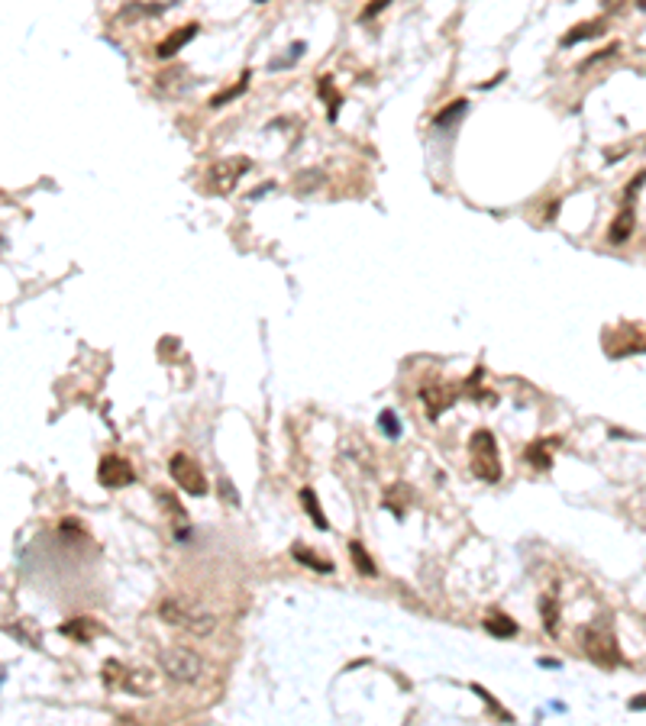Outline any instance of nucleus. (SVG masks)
<instances>
[{"label":"nucleus","mask_w":646,"mask_h":726,"mask_svg":"<svg viewBox=\"0 0 646 726\" xmlns=\"http://www.w3.org/2000/svg\"><path fill=\"white\" fill-rule=\"evenodd\" d=\"M484 629H488L494 639H511V636H517V623H514L507 614H492L488 620H484Z\"/></svg>","instance_id":"16"},{"label":"nucleus","mask_w":646,"mask_h":726,"mask_svg":"<svg viewBox=\"0 0 646 726\" xmlns=\"http://www.w3.org/2000/svg\"><path fill=\"white\" fill-rule=\"evenodd\" d=\"M249 168H253V161L249 159H223V161H217V165L207 171V181H211V191H217V194H230L233 188H236V181L243 175H246Z\"/></svg>","instance_id":"6"},{"label":"nucleus","mask_w":646,"mask_h":726,"mask_svg":"<svg viewBox=\"0 0 646 726\" xmlns=\"http://www.w3.org/2000/svg\"><path fill=\"white\" fill-rule=\"evenodd\" d=\"M197 33H201V26H197V23H184L181 29L169 33L165 39L159 42V46H155V55H159V58H171V55H178V52H181L184 46H188V42L194 39Z\"/></svg>","instance_id":"9"},{"label":"nucleus","mask_w":646,"mask_h":726,"mask_svg":"<svg viewBox=\"0 0 646 726\" xmlns=\"http://www.w3.org/2000/svg\"><path fill=\"white\" fill-rule=\"evenodd\" d=\"M637 7H640V10H646V0H637Z\"/></svg>","instance_id":"33"},{"label":"nucleus","mask_w":646,"mask_h":726,"mask_svg":"<svg viewBox=\"0 0 646 726\" xmlns=\"http://www.w3.org/2000/svg\"><path fill=\"white\" fill-rule=\"evenodd\" d=\"M633 226H637V213H633V207L627 203L618 217L611 220V226H608V242H614V245L627 242V239H630V233H633Z\"/></svg>","instance_id":"10"},{"label":"nucleus","mask_w":646,"mask_h":726,"mask_svg":"<svg viewBox=\"0 0 646 726\" xmlns=\"http://www.w3.org/2000/svg\"><path fill=\"white\" fill-rule=\"evenodd\" d=\"M58 633L68 636V639H75V643H91V636H97L100 629H97V623L88 620V616H75V620L62 623V626H58Z\"/></svg>","instance_id":"11"},{"label":"nucleus","mask_w":646,"mask_h":726,"mask_svg":"<svg viewBox=\"0 0 646 726\" xmlns=\"http://www.w3.org/2000/svg\"><path fill=\"white\" fill-rule=\"evenodd\" d=\"M540 665H543V668H559V662H556V658H540Z\"/></svg>","instance_id":"32"},{"label":"nucleus","mask_w":646,"mask_h":726,"mask_svg":"<svg viewBox=\"0 0 646 726\" xmlns=\"http://www.w3.org/2000/svg\"><path fill=\"white\" fill-rule=\"evenodd\" d=\"M378 423H381V429H385V433H388V439H398V436H401V423H398V417H394L391 410H385V413H381V420H378Z\"/></svg>","instance_id":"25"},{"label":"nucleus","mask_w":646,"mask_h":726,"mask_svg":"<svg viewBox=\"0 0 646 726\" xmlns=\"http://www.w3.org/2000/svg\"><path fill=\"white\" fill-rule=\"evenodd\" d=\"M549 446H559V439H540V442H534V446H527V461H534L536 468H549L553 465V459H549V452H546Z\"/></svg>","instance_id":"19"},{"label":"nucleus","mask_w":646,"mask_h":726,"mask_svg":"<svg viewBox=\"0 0 646 726\" xmlns=\"http://www.w3.org/2000/svg\"><path fill=\"white\" fill-rule=\"evenodd\" d=\"M249 78H253V71L246 68V71H243V75H239V81L233 84V87H226V91L213 94V97L207 100V107H213V110H217V107H223V104H230V100H236L239 94H243V91H246V87H249Z\"/></svg>","instance_id":"17"},{"label":"nucleus","mask_w":646,"mask_h":726,"mask_svg":"<svg viewBox=\"0 0 646 726\" xmlns=\"http://www.w3.org/2000/svg\"><path fill=\"white\" fill-rule=\"evenodd\" d=\"M465 107H469V104H465L462 97H459V100H452V104L446 107V110H443V113H436V117H433V123H436V126H446V123H452V119H459V117H462V113H465Z\"/></svg>","instance_id":"22"},{"label":"nucleus","mask_w":646,"mask_h":726,"mask_svg":"<svg viewBox=\"0 0 646 726\" xmlns=\"http://www.w3.org/2000/svg\"><path fill=\"white\" fill-rule=\"evenodd\" d=\"M643 181H646V168H643V171H640L637 178H633V184H630V188H627V197H633V194H637V191L643 188Z\"/></svg>","instance_id":"28"},{"label":"nucleus","mask_w":646,"mask_h":726,"mask_svg":"<svg viewBox=\"0 0 646 726\" xmlns=\"http://www.w3.org/2000/svg\"><path fill=\"white\" fill-rule=\"evenodd\" d=\"M604 29H608V23H604V20H588V23H578V26H572L569 33L562 36V46H566V49H572V46H578V42H585V39H595V36H601Z\"/></svg>","instance_id":"12"},{"label":"nucleus","mask_w":646,"mask_h":726,"mask_svg":"<svg viewBox=\"0 0 646 726\" xmlns=\"http://www.w3.org/2000/svg\"><path fill=\"white\" fill-rule=\"evenodd\" d=\"M113 678H117V681L123 678V665L110 658V662H104V685H107V688H113Z\"/></svg>","instance_id":"26"},{"label":"nucleus","mask_w":646,"mask_h":726,"mask_svg":"<svg viewBox=\"0 0 646 726\" xmlns=\"http://www.w3.org/2000/svg\"><path fill=\"white\" fill-rule=\"evenodd\" d=\"M472 691H475V694H478V698H482V700H484V704L492 707V710H494V713H498V717H501V720H514V717H511V713H507V710H504V707H501V704H498V700H494V698H492V694L484 691V688H482V685H472Z\"/></svg>","instance_id":"24"},{"label":"nucleus","mask_w":646,"mask_h":726,"mask_svg":"<svg viewBox=\"0 0 646 726\" xmlns=\"http://www.w3.org/2000/svg\"><path fill=\"white\" fill-rule=\"evenodd\" d=\"M540 614H543V629H546V636L559 633V604H556L549 594L540 597Z\"/></svg>","instance_id":"18"},{"label":"nucleus","mask_w":646,"mask_h":726,"mask_svg":"<svg viewBox=\"0 0 646 726\" xmlns=\"http://www.w3.org/2000/svg\"><path fill=\"white\" fill-rule=\"evenodd\" d=\"M323 181V171L320 168H307V171H297L295 175V191L297 194H310L317 184Z\"/></svg>","instance_id":"20"},{"label":"nucleus","mask_w":646,"mask_h":726,"mask_svg":"<svg viewBox=\"0 0 646 726\" xmlns=\"http://www.w3.org/2000/svg\"><path fill=\"white\" fill-rule=\"evenodd\" d=\"M627 0H601V7H604V14H618L620 7H624Z\"/></svg>","instance_id":"29"},{"label":"nucleus","mask_w":646,"mask_h":726,"mask_svg":"<svg viewBox=\"0 0 646 726\" xmlns=\"http://www.w3.org/2000/svg\"><path fill=\"white\" fill-rule=\"evenodd\" d=\"M630 710H646V694H640V698H630Z\"/></svg>","instance_id":"31"},{"label":"nucleus","mask_w":646,"mask_h":726,"mask_svg":"<svg viewBox=\"0 0 646 726\" xmlns=\"http://www.w3.org/2000/svg\"><path fill=\"white\" fill-rule=\"evenodd\" d=\"M159 616L165 623H171V626H181V629H188V633H194V636H207V633H213V626H217V616L213 614H207V610H191L188 604H181V601H162V607H159Z\"/></svg>","instance_id":"3"},{"label":"nucleus","mask_w":646,"mask_h":726,"mask_svg":"<svg viewBox=\"0 0 646 726\" xmlns=\"http://www.w3.org/2000/svg\"><path fill=\"white\" fill-rule=\"evenodd\" d=\"M159 665L171 681H181V685H194L197 678L204 675V658L197 656L194 649H184V646H169V649H162Z\"/></svg>","instance_id":"2"},{"label":"nucleus","mask_w":646,"mask_h":726,"mask_svg":"<svg viewBox=\"0 0 646 726\" xmlns=\"http://www.w3.org/2000/svg\"><path fill=\"white\" fill-rule=\"evenodd\" d=\"M291 555H295L301 565H307L310 572H320V575H333V572H337L330 559H320V555H314V552L304 549V545H291Z\"/></svg>","instance_id":"14"},{"label":"nucleus","mask_w":646,"mask_h":726,"mask_svg":"<svg viewBox=\"0 0 646 726\" xmlns=\"http://www.w3.org/2000/svg\"><path fill=\"white\" fill-rule=\"evenodd\" d=\"M349 559L352 565H356L359 575H366V578H375L378 575V565H375V559L366 552V545L359 543V539H349Z\"/></svg>","instance_id":"13"},{"label":"nucleus","mask_w":646,"mask_h":726,"mask_svg":"<svg viewBox=\"0 0 646 726\" xmlns=\"http://www.w3.org/2000/svg\"><path fill=\"white\" fill-rule=\"evenodd\" d=\"M255 4H265V0H255Z\"/></svg>","instance_id":"34"},{"label":"nucleus","mask_w":646,"mask_h":726,"mask_svg":"<svg viewBox=\"0 0 646 726\" xmlns=\"http://www.w3.org/2000/svg\"><path fill=\"white\" fill-rule=\"evenodd\" d=\"M97 481L104 484V488L117 491V488H127V484L136 481V471L133 465H129L127 459H120V455H104L97 465Z\"/></svg>","instance_id":"7"},{"label":"nucleus","mask_w":646,"mask_h":726,"mask_svg":"<svg viewBox=\"0 0 646 726\" xmlns=\"http://www.w3.org/2000/svg\"><path fill=\"white\" fill-rule=\"evenodd\" d=\"M420 397H423V404H427V417H440L446 407L456 400V391H452L450 384H443V381H430V384H423L420 388Z\"/></svg>","instance_id":"8"},{"label":"nucleus","mask_w":646,"mask_h":726,"mask_svg":"<svg viewBox=\"0 0 646 726\" xmlns=\"http://www.w3.org/2000/svg\"><path fill=\"white\" fill-rule=\"evenodd\" d=\"M582 646H585V656H588L595 665H601V668H614V665H620V652H618V643H614V633L604 626V623L585 629Z\"/></svg>","instance_id":"4"},{"label":"nucleus","mask_w":646,"mask_h":726,"mask_svg":"<svg viewBox=\"0 0 646 726\" xmlns=\"http://www.w3.org/2000/svg\"><path fill=\"white\" fill-rule=\"evenodd\" d=\"M127 688L133 694H146V691H155V678H149V675H142V671H129V678H127Z\"/></svg>","instance_id":"21"},{"label":"nucleus","mask_w":646,"mask_h":726,"mask_svg":"<svg viewBox=\"0 0 646 726\" xmlns=\"http://www.w3.org/2000/svg\"><path fill=\"white\" fill-rule=\"evenodd\" d=\"M618 49H620V42H611L608 49H598L595 55H588L582 65H578V71H588L591 65H598V62H604V58H611V55H618Z\"/></svg>","instance_id":"23"},{"label":"nucleus","mask_w":646,"mask_h":726,"mask_svg":"<svg viewBox=\"0 0 646 726\" xmlns=\"http://www.w3.org/2000/svg\"><path fill=\"white\" fill-rule=\"evenodd\" d=\"M388 4H391V0H372V4H366V10H362V14H359V20L366 23V20H372V16H378L381 10L388 7Z\"/></svg>","instance_id":"27"},{"label":"nucleus","mask_w":646,"mask_h":726,"mask_svg":"<svg viewBox=\"0 0 646 726\" xmlns=\"http://www.w3.org/2000/svg\"><path fill=\"white\" fill-rule=\"evenodd\" d=\"M220 488H223L226 501H230V503H239V497H236V491H233V484H230V481H220Z\"/></svg>","instance_id":"30"},{"label":"nucleus","mask_w":646,"mask_h":726,"mask_svg":"<svg viewBox=\"0 0 646 726\" xmlns=\"http://www.w3.org/2000/svg\"><path fill=\"white\" fill-rule=\"evenodd\" d=\"M301 503H304V510H307V517H310V523L317 526V530H330V520L323 517V510H320V503H317V494H314V488H301Z\"/></svg>","instance_id":"15"},{"label":"nucleus","mask_w":646,"mask_h":726,"mask_svg":"<svg viewBox=\"0 0 646 726\" xmlns=\"http://www.w3.org/2000/svg\"><path fill=\"white\" fill-rule=\"evenodd\" d=\"M469 455H472V471L482 481L494 484L501 478V459H498V439L492 429H475L469 439Z\"/></svg>","instance_id":"1"},{"label":"nucleus","mask_w":646,"mask_h":726,"mask_svg":"<svg viewBox=\"0 0 646 726\" xmlns=\"http://www.w3.org/2000/svg\"><path fill=\"white\" fill-rule=\"evenodd\" d=\"M169 471H171V478H175V484H178L181 491H188V494H194V497H204V494H207V478H204V471H201V468H197V461H191L184 452H175V455H171Z\"/></svg>","instance_id":"5"}]
</instances>
